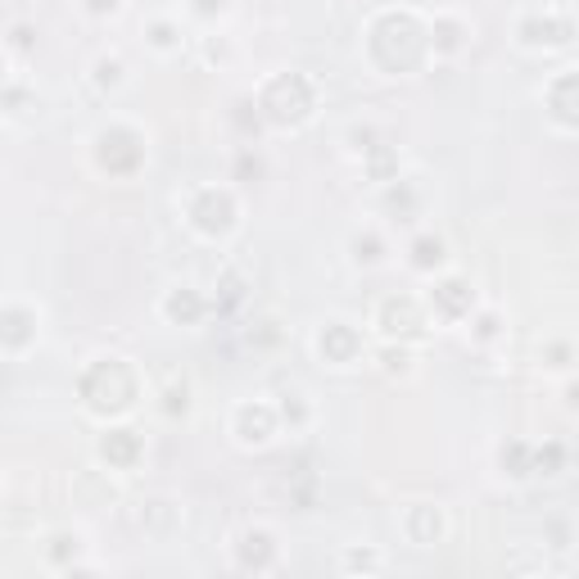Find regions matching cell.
I'll use <instances>...</instances> for the list:
<instances>
[{
  "mask_svg": "<svg viewBox=\"0 0 579 579\" xmlns=\"http://www.w3.org/2000/svg\"><path fill=\"white\" fill-rule=\"evenodd\" d=\"M367 59L385 77H412L431 55V23L412 10H385L367 27Z\"/></svg>",
  "mask_w": 579,
  "mask_h": 579,
  "instance_id": "6da1fadb",
  "label": "cell"
},
{
  "mask_svg": "<svg viewBox=\"0 0 579 579\" xmlns=\"http://www.w3.org/2000/svg\"><path fill=\"white\" fill-rule=\"evenodd\" d=\"M77 394H82V408L96 416H127L141 403V371L113 354L96 358L77 380Z\"/></svg>",
  "mask_w": 579,
  "mask_h": 579,
  "instance_id": "7a4b0ae2",
  "label": "cell"
},
{
  "mask_svg": "<svg viewBox=\"0 0 579 579\" xmlns=\"http://www.w3.org/2000/svg\"><path fill=\"white\" fill-rule=\"evenodd\" d=\"M254 113H258V123H267V127L294 132L303 123H313L318 87L308 82L303 73H277V77H267V82H263V91L254 100Z\"/></svg>",
  "mask_w": 579,
  "mask_h": 579,
  "instance_id": "3957f363",
  "label": "cell"
},
{
  "mask_svg": "<svg viewBox=\"0 0 579 579\" xmlns=\"http://www.w3.org/2000/svg\"><path fill=\"white\" fill-rule=\"evenodd\" d=\"M186 222L196 226L204 241H226L231 231H236V222H241V204H236V196H231L226 186H200L196 196H190V204H186Z\"/></svg>",
  "mask_w": 579,
  "mask_h": 579,
  "instance_id": "277c9868",
  "label": "cell"
},
{
  "mask_svg": "<svg viewBox=\"0 0 579 579\" xmlns=\"http://www.w3.org/2000/svg\"><path fill=\"white\" fill-rule=\"evenodd\" d=\"M91 145H96L100 172H109V177H132V172L145 164V136H141L136 127H127V123L100 127Z\"/></svg>",
  "mask_w": 579,
  "mask_h": 579,
  "instance_id": "5b68a950",
  "label": "cell"
},
{
  "mask_svg": "<svg viewBox=\"0 0 579 579\" xmlns=\"http://www.w3.org/2000/svg\"><path fill=\"white\" fill-rule=\"evenodd\" d=\"M376 326L390 344H416L431 331V313H426V303L412 299V294H390L376 308Z\"/></svg>",
  "mask_w": 579,
  "mask_h": 579,
  "instance_id": "8992f818",
  "label": "cell"
},
{
  "mask_svg": "<svg viewBox=\"0 0 579 579\" xmlns=\"http://www.w3.org/2000/svg\"><path fill=\"white\" fill-rule=\"evenodd\" d=\"M570 42H575V23H570V14H561V10L525 14V19L516 23V46H521V51H544V55H553V51H566Z\"/></svg>",
  "mask_w": 579,
  "mask_h": 579,
  "instance_id": "52a82bcc",
  "label": "cell"
},
{
  "mask_svg": "<svg viewBox=\"0 0 579 579\" xmlns=\"http://www.w3.org/2000/svg\"><path fill=\"white\" fill-rule=\"evenodd\" d=\"M426 313L435 318V322H471V313H476V290H471V281H461V277H439L431 290H426Z\"/></svg>",
  "mask_w": 579,
  "mask_h": 579,
  "instance_id": "ba28073f",
  "label": "cell"
},
{
  "mask_svg": "<svg viewBox=\"0 0 579 579\" xmlns=\"http://www.w3.org/2000/svg\"><path fill=\"white\" fill-rule=\"evenodd\" d=\"M281 431V416L272 403H241L231 412V435H236L241 448H267Z\"/></svg>",
  "mask_w": 579,
  "mask_h": 579,
  "instance_id": "9c48e42d",
  "label": "cell"
},
{
  "mask_svg": "<svg viewBox=\"0 0 579 579\" xmlns=\"http://www.w3.org/2000/svg\"><path fill=\"white\" fill-rule=\"evenodd\" d=\"M313 349H318V358L331 363V367H354V363L363 358V331L349 326V322H326V326L318 331V339H313Z\"/></svg>",
  "mask_w": 579,
  "mask_h": 579,
  "instance_id": "30bf717a",
  "label": "cell"
},
{
  "mask_svg": "<svg viewBox=\"0 0 579 579\" xmlns=\"http://www.w3.org/2000/svg\"><path fill=\"white\" fill-rule=\"evenodd\" d=\"M544 100H548V119H553V127L557 132H575L579 127V77H575V68H561L553 82L544 87Z\"/></svg>",
  "mask_w": 579,
  "mask_h": 579,
  "instance_id": "8fae6325",
  "label": "cell"
},
{
  "mask_svg": "<svg viewBox=\"0 0 579 579\" xmlns=\"http://www.w3.org/2000/svg\"><path fill=\"white\" fill-rule=\"evenodd\" d=\"M36 335H42V318H36L32 308H23V303L0 308V354H14V358L27 354Z\"/></svg>",
  "mask_w": 579,
  "mask_h": 579,
  "instance_id": "7c38bea8",
  "label": "cell"
},
{
  "mask_svg": "<svg viewBox=\"0 0 579 579\" xmlns=\"http://www.w3.org/2000/svg\"><path fill=\"white\" fill-rule=\"evenodd\" d=\"M96 457L104 461L109 471H132L136 461L145 457V439H141V431H132V426H109V431L100 435V444H96Z\"/></svg>",
  "mask_w": 579,
  "mask_h": 579,
  "instance_id": "4fadbf2b",
  "label": "cell"
},
{
  "mask_svg": "<svg viewBox=\"0 0 579 579\" xmlns=\"http://www.w3.org/2000/svg\"><path fill=\"white\" fill-rule=\"evenodd\" d=\"M159 313L172 322V326H200L209 318V299L196 290V286H172L159 303Z\"/></svg>",
  "mask_w": 579,
  "mask_h": 579,
  "instance_id": "5bb4252c",
  "label": "cell"
},
{
  "mask_svg": "<svg viewBox=\"0 0 579 579\" xmlns=\"http://www.w3.org/2000/svg\"><path fill=\"white\" fill-rule=\"evenodd\" d=\"M444 530H448V521H444V512H439L435 503H416V508H408V516H403V534H408V544H416V548L439 544Z\"/></svg>",
  "mask_w": 579,
  "mask_h": 579,
  "instance_id": "9a60e30c",
  "label": "cell"
},
{
  "mask_svg": "<svg viewBox=\"0 0 579 579\" xmlns=\"http://www.w3.org/2000/svg\"><path fill=\"white\" fill-rule=\"evenodd\" d=\"M236 561L245 570H267V566L277 561L272 534H267V530H241V538H236Z\"/></svg>",
  "mask_w": 579,
  "mask_h": 579,
  "instance_id": "2e32d148",
  "label": "cell"
},
{
  "mask_svg": "<svg viewBox=\"0 0 579 579\" xmlns=\"http://www.w3.org/2000/svg\"><path fill=\"white\" fill-rule=\"evenodd\" d=\"M471 42V27L461 23V19H453V14H439L435 23H431V55L435 59H444V55H457L461 46Z\"/></svg>",
  "mask_w": 579,
  "mask_h": 579,
  "instance_id": "e0dca14e",
  "label": "cell"
},
{
  "mask_svg": "<svg viewBox=\"0 0 579 579\" xmlns=\"http://www.w3.org/2000/svg\"><path fill=\"white\" fill-rule=\"evenodd\" d=\"M448 263V245L435 236V231H421V236L408 245V267L412 272H439Z\"/></svg>",
  "mask_w": 579,
  "mask_h": 579,
  "instance_id": "ac0fdd59",
  "label": "cell"
},
{
  "mask_svg": "<svg viewBox=\"0 0 579 579\" xmlns=\"http://www.w3.org/2000/svg\"><path fill=\"white\" fill-rule=\"evenodd\" d=\"M363 168H367V177H371L376 186H390V181L399 177V149L385 145V141L367 145V149H363Z\"/></svg>",
  "mask_w": 579,
  "mask_h": 579,
  "instance_id": "d6986e66",
  "label": "cell"
},
{
  "mask_svg": "<svg viewBox=\"0 0 579 579\" xmlns=\"http://www.w3.org/2000/svg\"><path fill=\"white\" fill-rule=\"evenodd\" d=\"M561 471H566V444L561 439H548L544 448H530V476L553 480Z\"/></svg>",
  "mask_w": 579,
  "mask_h": 579,
  "instance_id": "ffe728a7",
  "label": "cell"
},
{
  "mask_svg": "<svg viewBox=\"0 0 579 579\" xmlns=\"http://www.w3.org/2000/svg\"><path fill=\"white\" fill-rule=\"evenodd\" d=\"M91 82H96L100 91H119V87L127 82V64H123L119 55H100V59L91 64Z\"/></svg>",
  "mask_w": 579,
  "mask_h": 579,
  "instance_id": "44dd1931",
  "label": "cell"
},
{
  "mask_svg": "<svg viewBox=\"0 0 579 579\" xmlns=\"http://www.w3.org/2000/svg\"><path fill=\"white\" fill-rule=\"evenodd\" d=\"M145 36H149V46L159 51V55H172V51H181V27H177L172 19H154V23L145 27Z\"/></svg>",
  "mask_w": 579,
  "mask_h": 579,
  "instance_id": "7402d4cb",
  "label": "cell"
},
{
  "mask_svg": "<svg viewBox=\"0 0 579 579\" xmlns=\"http://www.w3.org/2000/svg\"><path fill=\"white\" fill-rule=\"evenodd\" d=\"M349 249H354V263H363V267L385 263V241H380V231H358V236L349 241Z\"/></svg>",
  "mask_w": 579,
  "mask_h": 579,
  "instance_id": "603a6c76",
  "label": "cell"
},
{
  "mask_svg": "<svg viewBox=\"0 0 579 579\" xmlns=\"http://www.w3.org/2000/svg\"><path fill=\"white\" fill-rule=\"evenodd\" d=\"M498 461H503V476H512V480H530V444H521V439L503 444Z\"/></svg>",
  "mask_w": 579,
  "mask_h": 579,
  "instance_id": "cb8c5ba5",
  "label": "cell"
},
{
  "mask_svg": "<svg viewBox=\"0 0 579 579\" xmlns=\"http://www.w3.org/2000/svg\"><path fill=\"white\" fill-rule=\"evenodd\" d=\"M218 313H231V308H236L241 299H245V277L236 272V267H226V272H222V281H218Z\"/></svg>",
  "mask_w": 579,
  "mask_h": 579,
  "instance_id": "d4e9b609",
  "label": "cell"
},
{
  "mask_svg": "<svg viewBox=\"0 0 579 579\" xmlns=\"http://www.w3.org/2000/svg\"><path fill=\"white\" fill-rule=\"evenodd\" d=\"M164 412L168 416H186L190 412V385L186 380H168L164 385Z\"/></svg>",
  "mask_w": 579,
  "mask_h": 579,
  "instance_id": "484cf974",
  "label": "cell"
},
{
  "mask_svg": "<svg viewBox=\"0 0 579 579\" xmlns=\"http://www.w3.org/2000/svg\"><path fill=\"white\" fill-rule=\"evenodd\" d=\"M380 363H385V371H390V376H394V371H399V376H408V371H412V367H408V363H412L408 344H390V349L380 354Z\"/></svg>",
  "mask_w": 579,
  "mask_h": 579,
  "instance_id": "4316f807",
  "label": "cell"
},
{
  "mask_svg": "<svg viewBox=\"0 0 579 579\" xmlns=\"http://www.w3.org/2000/svg\"><path fill=\"white\" fill-rule=\"evenodd\" d=\"M190 14H196V19H218V14H226V0H190Z\"/></svg>",
  "mask_w": 579,
  "mask_h": 579,
  "instance_id": "83f0119b",
  "label": "cell"
},
{
  "mask_svg": "<svg viewBox=\"0 0 579 579\" xmlns=\"http://www.w3.org/2000/svg\"><path fill=\"white\" fill-rule=\"evenodd\" d=\"M548 367H557V371L570 367V349H566V344H553V363H548Z\"/></svg>",
  "mask_w": 579,
  "mask_h": 579,
  "instance_id": "f1b7e54d",
  "label": "cell"
},
{
  "mask_svg": "<svg viewBox=\"0 0 579 579\" xmlns=\"http://www.w3.org/2000/svg\"><path fill=\"white\" fill-rule=\"evenodd\" d=\"M119 5H123V0H87V10H91V14H113Z\"/></svg>",
  "mask_w": 579,
  "mask_h": 579,
  "instance_id": "f546056e",
  "label": "cell"
},
{
  "mask_svg": "<svg viewBox=\"0 0 579 579\" xmlns=\"http://www.w3.org/2000/svg\"><path fill=\"white\" fill-rule=\"evenodd\" d=\"M349 566H367V570H380V557H363V553H349Z\"/></svg>",
  "mask_w": 579,
  "mask_h": 579,
  "instance_id": "4dcf8cb0",
  "label": "cell"
},
{
  "mask_svg": "<svg viewBox=\"0 0 579 579\" xmlns=\"http://www.w3.org/2000/svg\"><path fill=\"white\" fill-rule=\"evenodd\" d=\"M14 46H19V51H27V46H32V42H27V27H14Z\"/></svg>",
  "mask_w": 579,
  "mask_h": 579,
  "instance_id": "1f68e13d",
  "label": "cell"
},
{
  "mask_svg": "<svg viewBox=\"0 0 579 579\" xmlns=\"http://www.w3.org/2000/svg\"><path fill=\"white\" fill-rule=\"evenodd\" d=\"M5 73H10V59H5V55H0V87H5Z\"/></svg>",
  "mask_w": 579,
  "mask_h": 579,
  "instance_id": "d6a6232c",
  "label": "cell"
}]
</instances>
